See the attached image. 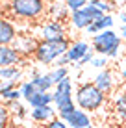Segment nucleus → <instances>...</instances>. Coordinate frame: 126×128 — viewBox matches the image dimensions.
I'll list each match as a JSON object with an SVG mask.
<instances>
[{"mask_svg":"<svg viewBox=\"0 0 126 128\" xmlns=\"http://www.w3.org/2000/svg\"><path fill=\"white\" fill-rule=\"evenodd\" d=\"M74 102H76V108L84 110L87 113H93V112H98L106 104V95L93 82H84L76 87Z\"/></svg>","mask_w":126,"mask_h":128,"instance_id":"1","label":"nucleus"},{"mask_svg":"<svg viewBox=\"0 0 126 128\" xmlns=\"http://www.w3.org/2000/svg\"><path fill=\"white\" fill-rule=\"evenodd\" d=\"M71 39H63V41H39L33 52L35 58L41 65H54L61 56L67 54L69 46H71Z\"/></svg>","mask_w":126,"mask_h":128,"instance_id":"2","label":"nucleus"},{"mask_svg":"<svg viewBox=\"0 0 126 128\" xmlns=\"http://www.w3.org/2000/svg\"><path fill=\"white\" fill-rule=\"evenodd\" d=\"M7 10L13 17L24 20H37L39 17L45 15L46 4L43 0H13L7 4Z\"/></svg>","mask_w":126,"mask_h":128,"instance_id":"3","label":"nucleus"},{"mask_svg":"<svg viewBox=\"0 0 126 128\" xmlns=\"http://www.w3.org/2000/svg\"><path fill=\"white\" fill-rule=\"evenodd\" d=\"M93 50L97 52L98 56H104V58H117L121 50V35H117L113 30H104L98 35H95L93 39Z\"/></svg>","mask_w":126,"mask_h":128,"instance_id":"4","label":"nucleus"},{"mask_svg":"<svg viewBox=\"0 0 126 128\" xmlns=\"http://www.w3.org/2000/svg\"><path fill=\"white\" fill-rule=\"evenodd\" d=\"M39 35H41V41H63L67 37V24L61 20H45L39 26Z\"/></svg>","mask_w":126,"mask_h":128,"instance_id":"5","label":"nucleus"},{"mask_svg":"<svg viewBox=\"0 0 126 128\" xmlns=\"http://www.w3.org/2000/svg\"><path fill=\"white\" fill-rule=\"evenodd\" d=\"M52 106L56 108L59 119L67 117L69 113H72L76 110L74 95H59V93H54V102H52Z\"/></svg>","mask_w":126,"mask_h":128,"instance_id":"6","label":"nucleus"},{"mask_svg":"<svg viewBox=\"0 0 126 128\" xmlns=\"http://www.w3.org/2000/svg\"><path fill=\"white\" fill-rule=\"evenodd\" d=\"M17 37H19L17 26L13 24L7 17H0V45L2 46H11Z\"/></svg>","mask_w":126,"mask_h":128,"instance_id":"7","label":"nucleus"},{"mask_svg":"<svg viewBox=\"0 0 126 128\" xmlns=\"http://www.w3.org/2000/svg\"><path fill=\"white\" fill-rule=\"evenodd\" d=\"M93 84L108 96L111 91L115 89V74H113V70H111V69L98 70L97 76H95V80H93Z\"/></svg>","mask_w":126,"mask_h":128,"instance_id":"8","label":"nucleus"},{"mask_svg":"<svg viewBox=\"0 0 126 128\" xmlns=\"http://www.w3.org/2000/svg\"><path fill=\"white\" fill-rule=\"evenodd\" d=\"M63 121L67 122L69 128H87L93 124V119H91V113L84 112V110L76 108L72 113H69L67 117H63Z\"/></svg>","mask_w":126,"mask_h":128,"instance_id":"9","label":"nucleus"},{"mask_svg":"<svg viewBox=\"0 0 126 128\" xmlns=\"http://www.w3.org/2000/svg\"><path fill=\"white\" fill-rule=\"evenodd\" d=\"M89 52H91L89 43H87V41H82V39H76V41H72L71 46H69L67 58H69V61H71V63L78 65V63L82 61V58H84L85 54H89Z\"/></svg>","mask_w":126,"mask_h":128,"instance_id":"10","label":"nucleus"},{"mask_svg":"<svg viewBox=\"0 0 126 128\" xmlns=\"http://www.w3.org/2000/svg\"><path fill=\"white\" fill-rule=\"evenodd\" d=\"M28 117L32 119L33 122H37V124H43L45 126L46 122H50L52 119L58 117V112H56L54 106H45V108H33L30 110Z\"/></svg>","mask_w":126,"mask_h":128,"instance_id":"11","label":"nucleus"},{"mask_svg":"<svg viewBox=\"0 0 126 128\" xmlns=\"http://www.w3.org/2000/svg\"><path fill=\"white\" fill-rule=\"evenodd\" d=\"M30 82H32L33 87H35L37 91H41V93H52V89L56 87L48 72H37V70H33Z\"/></svg>","mask_w":126,"mask_h":128,"instance_id":"12","label":"nucleus"},{"mask_svg":"<svg viewBox=\"0 0 126 128\" xmlns=\"http://www.w3.org/2000/svg\"><path fill=\"white\" fill-rule=\"evenodd\" d=\"M37 43H39V41H35V39L30 37V35H19L11 46L15 48V50L20 54V58H22L24 54H33V52H35Z\"/></svg>","mask_w":126,"mask_h":128,"instance_id":"13","label":"nucleus"},{"mask_svg":"<svg viewBox=\"0 0 126 128\" xmlns=\"http://www.w3.org/2000/svg\"><path fill=\"white\" fill-rule=\"evenodd\" d=\"M20 54L13 46H2L0 45V67H17L20 63Z\"/></svg>","mask_w":126,"mask_h":128,"instance_id":"14","label":"nucleus"},{"mask_svg":"<svg viewBox=\"0 0 126 128\" xmlns=\"http://www.w3.org/2000/svg\"><path fill=\"white\" fill-rule=\"evenodd\" d=\"M46 13L50 15L52 20H69V17H71V11L67 10V4L65 2H52L46 6Z\"/></svg>","mask_w":126,"mask_h":128,"instance_id":"15","label":"nucleus"},{"mask_svg":"<svg viewBox=\"0 0 126 128\" xmlns=\"http://www.w3.org/2000/svg\"><path fill=\"white\" fill-rule=\"evenodd\" d=\"M28 102L30 108H45V106H52V102H54V91L52 93H41V91H37L35 95L32 96L30 100H26Z\"/></svg>","mask_w":126,"mask_h":128,"instance_id":"16","label":"nucleus"},{"mask_svg":"<svg viewBox=\"0 0 126 128\" xmlns=\"http://www.w3.org/2000/svg\"><path fill=\"white\" fill-rule=\"evenodd\" d=\"M113 112L115 115L119 117V121L126 124V89H123L119 95H117L115 102H113Z\"/></svg>","mask_w":126,"mask_h":128,"instance_id":"17","label":"nucleus"},{"mask_svg":"<svg viewBox=\"0 0 126 128\" xmlns=\"http://www.w3.org/2000/svg\"><path fill=\"white\" fill-rule=\"evenodd\" d=\"M22 70L19 67H0V82H19Z\"/></svg>","mask_w":126,"mask_h":128,"instance_id":"18","label":"nucleus"},{"mask_svg":"<svg viewBox=\"0 0 126 128\" xmlns=\"http://www.w3.org/2000/svg\"><path fill=\"white\" fill-rule=\"evenodd\" d=\"M54 93H59V95H74V84H72V78L67 76L65 80H61L58 86L54 87Z\"/></svg>","mask_w":126,"mask_h":128,"instance_id":"19","label":"nucleus"},{"mask_svg":"<svg viewBox=\"0 0 126 128\" xmlns=\"http://www.w3.org/2000/svg\"><path fill=\"white\" fill-rule=\"evenodd\" d=\"M48 74H50L52 82H54V86H58L61 80H65L69 76V67H54Z\"/></svg>","mask_w":126,"mask_h":128,"instance_id":"20","label":"nucleus"},{"mask_svg":"<svg viewBox=\"0 0 126 128\" xmlns=\"http://www.w3.org/2000/svg\"><path fill=\"white\" fill-rule=\"evenodd\" d=\"M4 104H6V102H4ZM6 106H7V110H9V113H13L19 121H22V119L28 115V113H26V108L20 102H7Z\"/></svg>","mask_w":126,"mask_h":128,"instance_id":"21","label":"nucleus"},{"mask_svg":"<svg viewBox=\"0 0 126 128\" xmlns=\"http://www.w3.org/2000/svg\"><path fill=\"white\" fill-rule=\"evenodd\" d=\"M19 91H20V95H22V98H24V100H30L33 95L37 93V89L33 87V84L30 82V80L20 84V86H19Z\"/></svg>","mask_w":126,"mask_h":128,"instance_id":"22","label":"nucleus"},{"mask_svg":"<svg viewBox=\"0 0 126 128\" xmlns=\"http://www.w3.org/2000/svg\"><path fill=\"white\" fill-rule=\"evenodd\" d=\"M91 6H95L98 11H102L104 15H111V10H113L115 4L113 2H104V0H89Z\"/></svg>","mask_w":126,"mask_h":128,"instance_id":"23","label":"nucleus"},{"mask_svg":"<svg viewBox=\"0 0 126 128\" xmlns=\"http://www.w3.org/2000/svg\"><path fill=\"white\" fill-rule=\"evenodd\" d=\"M9 121H11L9 110L4 102H0V128H9Z\"/></svg>","mask_w":126,"mask_h":128,"instance_id":"24","label":"nucleus"},{"mask_svg":"<svg viewBox=\"0 0 126 128\" xmlns=\"http://www.w3.org/2000/svg\"><path fill=\"white\" fill-rule=\"evenodd\" d=\"M22 98V95H20V91H19V87L17 89H11V91H7L6 95H2V102H19V100Z\"/></svg>","mask_w":126,"mask_h":128,"instance_id":"25","label":"nucleus"},{"mask_svg":"<svg viewBox=\"0 0 126 128\" xmlns=\"http://www.w3.org/2000/svg\"><path fill=\"white\" fill-rule=\"evenodd\" d=\"M67 10L71 11V13H76V11H80V10H84L85 6H87V2L85 0H67Z\"/></svg>","mask_w":126,"mask_h":128,"instance_id":"26","label":"nucleus"},{"mask_svg":"<svg viewBox=\"0 0 126 128\" xmlns=\"http://www.w3.org/2000/svg\"><path fill=\"white\" fill-rule=\"evenodd\" d=\"M98 28L102 30H113V24H115V19H113V15H104V19L102 20H98Z\"/></svg>","mask_w":126,"mask_h":128,"instance_id":"27","label":"nucleus"},{"mask_svg":"<svg viewBox=\"0 0 126 128\" xmlns=\"http://www.w3.org/2000/svg\"><path fill=\"white\" fill-rule=\"evenodd\" d=\"M91 67H95V69H108V58H104V56H95L93 61H91Z\"/></svg>","mask_w":126,"mask_h":128,"instance_id":"28","label":"nucleus"},{"mask_svg":"<svg viewBox=\"0 0 126 128\" xmlns=\"http://www.w3.org/2000/svg\"><path fill=\"white\" fill-rule=\"evenodd\" d=\"M43 128H69L67 126V122L63 121V119H59V117H56V119H52L50 122H46Z\"/></svg>","mask_w":126,"mask_h":128,"instance_id":"29","label":"nucleus"},{"mask_svg":"<svg viewBox=\"0 0 126 128\" xmlns=\"http://www.w3.org/2000/svg\"><path fill=\"white\" fill-rule=\"evenodd\" d=\"M11 89H17L15 82H0V96L6 95L7 91H11Z\"/></svg>","mask_w":126,"mask_h":128,"instance_id":"30","label":"nucleus"},{"mask_svg":"<svg viewBox=\"0 0 126 128\" xmlns=\"http://www.w3.org/2000/svg\"><path fill=\"white\" fill-rule=\"evenodd\" d=\"M93 58H95V50H91L89 54H85L84 58H82V61L78 65H74V67H84V65H87V63H91V61H93Z\"/></svg>","mask_w":126,"mask_h":128,"instance_id":"31","label":"nucleus"},{"mask_svg":"<svg viewBox=\"0 0 126 128\" xmlns=\"http://www.w3.org/2000/svg\"><path fill=\"white\" fill-rule=\"evenodd\" d=\"M56 67H67V65H71V61H69V58H67V54L65 56H61V58H59L58 61H56Z\"/></svg>","mask_w":126,"mask_h":128,"instance_id":"32","label":"nucleus"},{"mask_svg":"<svg viewBox=\"0 0 126 128\" xmlns=\"http://www.w3.org/2000/svg\"><path fill=\"white\" fill-rule=\"evenodd\" d=\"M121 22H123V26H126V11L121 13Z\"/></svg>","mask_w":126,"mask_h":128,"instance_id":"33","label":"nucleus"},{"mask_svg":"<svg viewBox=\"0 0 126 128\" xmlns=\"http://www.w3.org/2000/svg\"><path fill=\"white\" fill-rule=\"evenodd\" d=\"M121 39H126V26L121 28Z\"/></svg>","mask_w":126,"mask_h":128,"instance_id":"34","label":"nucleus"},{"mask_svg":"<svg viewBox=\"0 0 126 128\" xmlns=\"http://www.w3.org/2000/svg\"><path fill=\"white\" fill-rule=\"evenodd\" d=\"M121 76H123V78H124V80H126V67H124L123 70H121Z\"/></svg>","mask_w":126,"mask_h":128,"instance_id":"35","label":"nucleus"},{"mask_svg":"<svg viewBox=\"0 0 126 128\" xmlns=\"http://www.w3.org/2000/svg\"><path fill=\"white\" fill-rule=\"evenodd\" d=\"M117 128H126V124H119V126H117Z\"/></svg>","mask_w":126,"mask_h":128,"instance_id":"36","label":"nucleus"},{"mask_svg":"<svg viewBox=\"0 0 126 128\" xmlns=\"http://www.w3.org/2000/svg\"><path fill=\"white\" fill-rule=\"evenodd\" d=\"M87 128H95V124H91V126H87Z\"/></svg>","mask_w":126,"mask_h":128,"instance_id":"37","label":"nucleus"},{"mask_svg":"<svg viewBox=\"0 0 126 128\" xmlns=\"http://www.w3.org/2000/svg\"><path fill=\"white\" fill-rule=\"evenodd\" d=\"M24 128H33V126H24Z\"/></svg>","mask_w":126,"mask_h":128,"instance_id":"38","label":"nucleus"}]
</instances>
